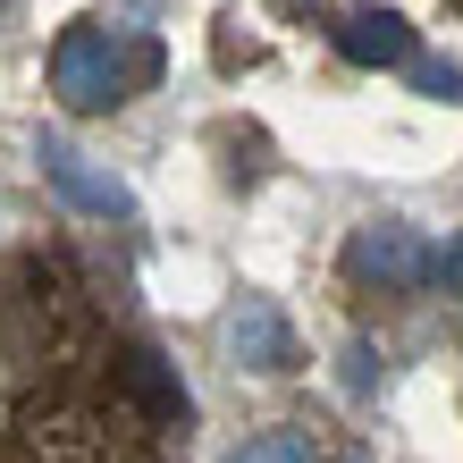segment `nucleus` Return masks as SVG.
I'll list each match as a JSON object with an SVG mask.
<instances>
[{
	"label": "nucleus",
	"instance_id": "obj_2",
	"mask_svg": "<svg viewBox=\"0 0 463 463\" xmlns=\"http://www.w3.org/2000/svg\"><path fill=\"white\" fill-rule=\"evenodd\" d=\"M34 160H43V177L60 185L76 211H93V220H127V211H135V194H127L110 169H93V160L76 152L68 135H43V144H34Z\"/></svg>",
	"mask_w": 463,
	"mask_h": 463
},
{
	"label": "nucleus",
	"instance_id": "obj_9",
	"mask_svg": "<svg viewBox=\"0 0 463 463\" xmlns=\"http://www.w3.org/2000/svg\"><path fill=\"white\" fill-rule=\"evenodd\" d=\"M430 279H439L447 295H463V236L447 244V253H430Z\"/></svg>",
	"mask_w": 463,
	"mask_h": 463
},
{
	"label": "nucleus",
	"instance_id": "obj_1",
	"mask_svg": "<svg viewBox=\"0 0 463 463\" xmlns=\"http://www.w3.org/2000/svg\"><path fill=\"white\" fill-rule=\"evenodd\" d=\"M160 76V43L152 34H118V25H68L51 51V93L68 110H110L135 85Z\"/></svg>",
	"mask_w": 463,
	"mask_h": 463
},
{
	"label": "nucleus",
	"instance_id": "obj_5",
	"mask_svg": "<svg viewBox=\"0 0 463 463\" xmlns=\"http://www.w3.org/2000/svg\"><path fill=\"white\" fill-rule=\"evenodd\" d=\"M329 34H337V51L354 68H404L413 60V25H404L396 9H345Z\"/></svg>",
	"mask_w": 463,
	"mask_h": 463
},
{
	"label": "nucleus",
	"instance_id": "obj_10",
	"mask_svg": "<svg viewBox=\"0 0 463 463\" xmlns=\"http://www.w3.org/2000/svg\"><path fill=\"white\" fill-rule=\"evenodd\" d=\"M0 17H9V0H0Z\"/></svg>",
	"mask_w": 463,
	"mask_h": 463
},
{
	"label": "nucleus",
	"instance_id": "obj_7",
	"mask_svg": "<svg viewBox=\"0 0 463 463\" xmlns=\"http://www.w3.org/2000/svg\"><path fill=\"white\" fill-rule=\"evenodd\" d=\"M228 463H320L312 430H261V439H244Z\"/></svg>",
	"mask_w": 463,
	"mask_h": 463
},
{
	"label": "nucleus",
	"instance_id": "obj_6",
	"mask_svg": "<svg viewBox=\"0 0 463 463\" xmlns=\"http://www.w3.org/2000/svg\"><path fill=\"white\" fill-rule=\"evenodd\" d=\"M118 388L144 404L152 421H185V388H177V371L160 363L152 345H135V354H118Z\"/></svg>",
	"mask_w": 463,
	"mask_h": 463
},
{
	"label": "nucleus",
	"instance_id": "obj_3",
	"mask_svg": "<svg viewBox=\"0 0 463 463\" xmlns=\"http://www.w3.org/2000/svg\"><path fill=\"white\" fill-rule=\"evenodd\" d=\"M345 269L354 279H379V287H421L430 279V244L413 228H396V220H371V228H354Z\"/></svg>",
	"mask_w": 463,
	"mask_h": 463
},
{
	"label": "nucleus",
	"instance_id": "obj_4",
	"mask_svg": "<svg viewBox=\"0 0 463 463\" xmlns=\"http://www.w3.org/2000/svg\"><path fill=\"white\" fill-rule=\"evenodd\" d=\"M228 354L244 371H295V329L287 312L269 304V295H244V304L228 312Z\"/></svg>",
	"mask_w": 463,
	"mask_h": 463
},
{
	"label": "nucleus",
	"instance_id": "obj_8",
	"mask_svg": "<svg viewBox=\"0 0 463 463\" xmlns=\"http://www.w3.org/2000/svg\"><path fill=\"white\" fill-rule=\"evenodd\" d=\"M404 68H413V85H421L430 101H463V68H455V60H404Z\"/></svg>",
	"mask_w": 463,
	"mask_h": 463
}]
</instances>
